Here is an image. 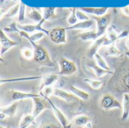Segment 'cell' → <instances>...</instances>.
Instances as JSON below:
<instances>
[{"label":"cell","mask_w":129,"mask_h":128,"mask_svg":"<svg viewBox=\"0 0 129 128\" xmlns=\"http://www.w3.org/2000/svg\"><path fill=\"white\" fill-rule=\"evenodd\" d=\"M29 41L32 45L33 49L34 51L33 60L39 63L48 65V66H53V62L51 61L49 57V54L46 50V48L44 46L39 45L33 41Z\"/></svg>","instance_id":"1"},{"label":"cell","mask_w":129,"mask_h":128,"mask_svg":"<svg viewBox=\"0 0 129 128\" xmlns=\"http://www.w3.org/2000/svg\"><path fill=\"white\" fill-rule=\"evenodd\" d=\"M59 66L60 72H57L58 75H72L78 70L76 63L66 57H61L59 60Z\"/></svg>","instance_id":"2"},{"label":"cell","mask_w":129,"mask_h":128,"mask_svg":"<svg viewBox=\"0 0 129 128\" xmlns=\"http://www.w3.org/2000/svg\"><path fill=\"white\" fill-rule=\"evenodd\" d=\"M92 19H94L97 22V35L98 38L103 36L105 35L106 31L109 28V24L111 20V14L108 13L103 16H92Z\"/></svg>","instance_id":"3"},{"label":"cell","mask_w":129,"mask_h":128,"mask_svg":"<svg viewBox=\"0 0 129 128\" xmlns=\"http://www.w3.org/2000/svg\"><path fill=\"white\" fill-rule=\"evenodd\" d=\"M100 106L105 110H110L113 109H122V105L113 95L110 94H104L100 100Z\"/></svg>","instance_id":"4"},{"label":"cell","mask_w":129,"mask_h":128,"mask_svg":"<svg viewBox=\"0 0 129 128\" xmlns=\"http://www.w3.org/2000/svg\"><path fill=\"white\" fill-rule=\"evenodd\" d=\"M31 100L33 102V109L32 115H33L35 119L44 110H45V109H47L48 108H51L50 103H48V101L45 97H41V95L39 97H33Z\"/></svg>","instance_id":"5"},{"label":"cell","mask_w":129,"mask_h":128,"mask_svg":"<svg viewBox=\"0 0 129 128\" xmlns=\"http://www.w3.org/2000/svg\"><path fill=\"white\" fill-rule=\"evenodd\" d=\"M66 28H54L50 31L49 37L52 42L57 45L60 44H65L67 42V33H66Z\"/></svg>","instance_id":"6"},{"label":"cell","mask_w":129,"mask_h":128,"mask_svg":"<svg viewBox=\"0 0 129 128\" xmlns=\"http://www.w3.org/2000/svg\"><path fill=\"white\" fill-rule=\"evenodd\" d=\"M0 43H1V52H0L1 58L9 49L18 45L17 41L10 39L6 35L3 29H1L0 31Z\"/></svg>","instance_id":"7"},{"label":"cell","mask_w":129,"mask_h":128,"mask_svg":"<svg viewBox=\"0 0 129 128\" xmlns=\"http://www.w3.org/2000/svg\"><path fill=\"white\" fill-rule=\"evenodd\" d=\"M45 21L42 19V20L36 24H26V25H21V24H18L17 25V28L20 30H23L27 33H34L35 31H39V32H45L46 35H49L50 31L45 29V28L42 27V24L45 23Z\"/></svg>","instance_id":"8"},{"label":"cell","mask_w":129,"mask_h":128,"mask_svg":"<svg viewBox=\"0 0 129 128\" xmlns=\"http://www.w3.org/2000/svg\"><path fill=\"white\" fill-rule=\"evenodd\" d=\"M45 97L48 101V103H50L51 105V107L57 118V119L58 120V121L60 122V124H61V126L63 128H68L69 127V121H68V119L67 118V117L65 116V115L62 112V111L60 109H59L54 103L53 102L50 100L49 97Z\"/></svg>","instance_id":"9"},{"label":"cell","mask_w":129,"mask_h":128,"mask_svg":"<svg viewBox=\"0 0 129 128\" xmlns=\"http://www.w3.org/2000/svg\"><path fill=\"white\" fill-rule=\"evenodd\" d=\"M18 105H19V103L18 101H17L9 106L2 107L0 109V118L3 120L6 117H10V118L14 117L17 112Z\"/></svg>","instance_id":"10"},{"label":"cell","mask_w":129,"mask_h":128,"mask_svg":"<svg viewBox=\"0 0 129 128\" xmlns=\"http://www.w3.org/2000/svg\"><path fill=\"white\" fill-rule=\"evenodd\" d=\"M58 75L57 73H51L42 76V82L39 86V92L42 91L45 88L48 87V86H52L53 84H54L57 79H58Z\"/></svg>","instance_id":"11"},{"label":"cell","mask_w":129,"mask_h":128,"mask_svg":"<svg viewBox=\"0 0 129 128\" xmlns=\"http://www.w3.org/2000/svg\"><path fill=\"white\" fill-rule=\"evenodd\" d=\"M11 100L13 101H20L26 99H33V97H39L40 94H33V93H24L22 91H11Z\"/></svg>","instance_id":"12"},{"label":"cell","mask_w":129,"mask_h":128,"mask_svg":"<svg viewBox=\"0 0 129 128\" xmlns=\"http://www.w3.org/2000/svg\"><path fill=\"white\" fill-rule=\"evenodd\" d=\"M106 38H107V35H104L103 36L99 37L98 39H96L94 41V43L92 44V45L88 50V54L91 57H94L95 54L98 53V51L100 49V48L102 46H105Z\"/></svg>","instance_id":"13"},{"label":"cell","mask_w":129,"mask_h":128,"mask_svg":"<svg viewBox=\"0 0 129 128\" xmlns=\"http://www.w3.org/2000/svg\"><path fill=\"white\" fill-rule=\"evenodd\" d=\"M80 10H82V11L92 14L94 16H103L104 14H106L108 8L107 7H101V8H90V7H82V8H79Z\"/></svg>","instance_id":"14"},{"label":"cell","mask_w":129,"mask_h":128,"mask_svg":"<svg viewBox=\"0 0 129 128\" xmlns=\"http://www.w3.org/2000/svg\"><path fill=\"white\" fill-rule=\"evenodd\" d=\"M54 96L66 101V102H70L74 99V94H70L67 92L66 91L63 89H59V88H54Z\"/></svg>","instance_id":"15"},{"label":"cell","mask_w":129,"mask_h":128,"mask_svg":"<svg viewBox=\"0 0 129 128\" xmlns=\"http://www.w3.org/2000/svg\"><path fill=\"white\" fill-rule=\"evenodd\" d=\"M88 66L93 70V72H94V74L96 75V76L98 78H102L105 75H114L113 72L109 71V70H106V69L100 67L99 66L95 65L94 63H90V64L88 65Z\"/></svg>","instance_id":"16"},{"label":"cell","mask_w":129,"mask_h":128,"mask_svg":"<svg viewBox=\"0 0 129 128\" xmlns=\"http://www.w3.org/2000/svg\"><path fill=\"white\" fill-rule=\"evenodd\" d=\"M94 24V20L90 19L85 21H80L75 25L66 27V29H86L91 27Z\"/></svg>","instance_id":"17"},{"label":"cell","mask_w":129,"mask_h":128,"mask_svg":"<svg viewBox=\"0 0 129 128\" xmlns=\"http://www.w3.org/2000/svg\"><path fill=\"white\" fill-rule=\"evenodd\" d=\"M70 90L72 92V94H73L76 97L80 98L82 100H88L90 97V95L88 93L82 91V89L78 88L77 87H76L74 85H71L70 88Z\"/></svg>","instance_id":"18"},{"label":"cell","mask_w":129,"mask_h":128,"mask_svg":"<svg viewBox=\"0 0 129 128\" xmlns=\"http://www.w3.org/2000/svg\"><path fill=\"white\" fill-rule=\"evenodd\" d=\"M129 117V95L125 93L123 95V102H122V120L125 121Z\"/></svg>","instance_id":"19"},{"label":"cell","mask_w":129,"mask_h":128,"mask_svg":"<svg viewBox=\"0 0 129 128\" xmlns=\"http://www.w3.org/2000/svg\"><path fill=\"white\" fill-rule=\"evenodd\" d=\"M78 37L82 40V41H95L98 39V35H97V31L92 30V31H88L85 32H82L78 35Z\"/></svg>","instance_id":"20"},{"label":"cell","mask_w":129,"mask_h":128,"mask_svg":"<svg viewBox=\"0 0 129 128\" xmlns=\"http://www.w3.org/2000/svg\"><path fill=\"white\" fill-rule=\"evenodd\" d=\"M90 122V118L85 115H79L73 118V124L78 127L86 126Z\"/></svg>","instance_id":"21"},{"label":"cell","mask_w":129,"mask_h":128,"mask_svg":"<svg viewBox=\"0 0 129 128\" xmlns=\"http://www.w3.org/2000/svg\"><path fill=\"white\" fill-rule=\"evenodd\" d=\"M35 120L36 119L32 114H26L23 115L20 120L19 128H27L31 124H33L35 122Z\"/></svg>","instance_id":"22"},{"label":"cell","mask_w":129,"mask_h":128,"mask_svg":"<svg viewBox=\"0 0 129 128\" xmlns=\"http://www.w3.org/2000/svg\"><path fill=\"white\" fill-rule=\"evenodd\" d=\"M42 78V76H33V77H25V78H8V79H0V84L8 83V82H17V81H32Z\"/></svg>","instance_id":"23"},{"label":"cell","mask_w":129,"mask_h":128,"mask_svg":"<svg viewBox=\"0 0 129 128\" xmlns=\"http://www.w3.org/2000/svg\"><path fill=\"white\" fill-rule=\"evenodd\" d=\"M27 15L29 19H31L36 23H40L43 19V15H42V14L35 8H32V10L27 14Z\"/></svg>","instance_id":"24"},{"label":"cell","mask_w":129,"mask_h":128,"mask_svg":"<svg viewBox=\"0 0 129 128\" xmlns=\"http://www.w3.org/2000/svg\"><path fill=\"white\" fill-rule=\"evenodd\" d=\"M121 88L122 91H124L127 93L129 92V69L125 71L121 78Z\"/></svg>","instance_id":"25"},{"label":"cell","mask_w":129,"mask_h":128,"mask_svg":"<svg viewBox=\"0 0 129 128\" xmlns=\"http://www.w3.org/2000/svg\"><path fill=\"white\" fill-rule=\"evenodd\" d=\"M122 54V52L116 48L115 43L110 45L106 50V55L108 57H118Z\"/></svg>","instance_id":"26"},{"label":"cell","mask_w":129,"mask_h":128,"mask_svg":"<svg viewBox=\"0 0 129 128\" xmlns=\"http://www.w3.org/2000/svg\"><path fill=\"white\" fill-rule=\"evenodd\" d=\"M119 35L115 30V26L113 25H111L108 29H107V37L110 41V45L115 43L119 40Z\"/></svg>","instance_id":"27"},{"label":"cell","mask_w":129,"mask_h":128,"mask_svg":"<svg viewBox=\"0 0 129 128\" xmlns=\"http://www.w3.org/2000/svg\"><path fill=\"white\" fill-rule=\"evenodd\" d=\"M55 11L56 8L54 7H45L42 8L43 13V20L46 21L47 20L54 17L55 16Z\"/></svg>","instance_id":"28"},{"label":"cell","mask_w":129,"mask_h":128,"mask_svg":"<svg viewBox=\"0 0 129 128\" xmlns=\"http://www.w3.org/2000/svg\"><path fill=\"white\" fill-rule=\"evenodd\" d=\"M94 60H95L98 66H99L100 67H101V68H103V69H104L106 70L111 71L109 65L107 64V63L106 62V60H104V58L102 56H101L98 53L95 54V55L94 56Z\"/></svg>","instance_id":"29"},{"label":"cell","mask_w":129,"mask_h":128,"mask_svg":"<svg viewBox=\"0 0 129 128\" xmlns=\"http://www.w3.org/2000/svg\"><path fill=\"white\" fill-rule=\"evenodd\" d=\"M84 81L88 84L92 89L94 90H98L101 88L103 82L98 80H94V79H91V78H85Z\"/></svg>","instance_id":"30"},{"label":"cell","mask_w":129,"mask_h":128,"mask_svg":"<svg viewBox=\"0 0 129 128\" xmlns=\"http://www.w3.org/2000/svg\"><path fill=\"white\" fill-rule=\"evenodd\" d=\"M19 10H20V3L18 4H16L15 5H14L13 7L10 8L8 9V11L4 14V17H6V18H8V17H12L14 16H15L18 12H19Z\"/></svg>","instance_id":"31"},{"label":"cell","mask_w":129,"mask_h":128,"mask_svg":"<svg viewBox=\"0 0 129 128\" xmlns=\"http://www.w3.org/2000/svg\"><path fill=\"white\" fill-rule=\"evenodd\" d=\"M70 10L71 11V14L67 19V22L69 23V24L73 26V25H75L76 23H77V21H78V18L76 17L77 8H70Z\"/></svg>","instance_id":"32"},{"label":"cell","mask_w":129,"mask_h":128,"mask_svg":"<svg viewBox=\"0 0 129 128\" xmlns=\"http://www.w3.org/2000/svg\"><path fill=\"white\" fill-rule=\"evenodd\" d=\"M25 11H26V5L20 1V10L18 14V22L20 23H23L25 20Z\"/></svg>","instance_id":"33"},{"label":"cell","mask_w":129,"mask_h":128,"mask_svg":"<svg viewBox=\"0 0 129 128\" xmlns=\"http://www.w3.org/2000/svg\"><path fill=\"white\" fill-rule=\"evenodd\" d=\"M21 54L23 55V57L26 59V60H33L34 57V51L33 49H30L28 48H24L22 49L21 51Z\"/></svg>","instance_id":"34"},{"label":"cell","mask_w":129,"mask_h":128,"mask_svg":"<svg viewBox=\"0 0 129 128\" xmlns=\"http://www.w3.org/2000/svg\"><path fill=\"white\" fill-rule=\"evenodd\" d=\"M53 94H54V88L52 86L46 87L42 91L39 92L41 97H49L51 95H53Z\"/></svg>","instance_id":"35"},{"label":"cell","mask_w":129,"mask_h":128,"mask_svg":"<svg viewBox=\"0 0 129 128\" xmlns=\"http://www.w3.org/2000/svg\"><path fill=\"white\" fill-rule=\"evenodd\" d=\"M76 17L79 21H85V20H90V17L88 16H87L84 13V11H82L79 8H77V10H76Z\"/></svg>","instance_id":"36"},{"label":"cell","mask_w":129,"mask_h":128,"mask_svg":"<svg viewBox=\"0 0 129 128\" xmlns=\"http://www.w3.org/2000/svg\"><path fill=\"white\" fill-rule=\"evenodd\" d=\"M122 11L123 12V14L126 16L129 17V5H126L125 7H122Z\"/></svg>","instance_id":"37"},{"label":"cell","mask_w":129,"mask_h":128,"mask_svg":"<svg viewBox=\"0 0 129 128\" xmlns=\"http://www.w3.org/2000/svg\"><path fill=\"white\" fill-rule=\"evenodd\" d=\"M41 128H60V127L55 125V124H48L43 125Z\"/></svg>","instance_id":"38"},{"label":"cell","mask_w":129,"mask_h":128,"mask_svg":"<svg viewBox=\"0 0 129 128\" xmlns=\"http://www.w3.org/2000/svg\"><path fill=\"white\" fill-rule=\"evenodd\" d=\"M126 46H127L128 50L129 51V38H128V39L127 40V41H126Z\"/></svg>","instance_id":"39"},{"label":"cell","mask_w":129,"mask_h":128,"mask_svg":"<svg viewBox=\"0 0 129 128\" xmlns=\"http://www.w3.org/2000/svg\"><path fill=\"white\" fill-rule=\"evenodd\" d=\"M125 55L129 57V51H125Z\"/></svg>","instance_id":"40"},{"label":"cell","mask_w":129,"mask_h":128,"mask_svg":"<svg viewBox=\"0 0 129 128\" xmlns=\"http://www.w3.org/2000/svg\"><path fill=\"white\" fill-rule=\"evenodd\" d=\"M14 2H20V0H12Z\"/></svg>","instance_id":"41"}]
</instances>
